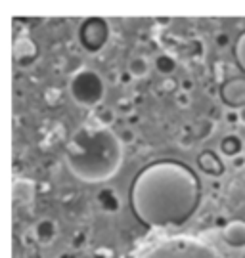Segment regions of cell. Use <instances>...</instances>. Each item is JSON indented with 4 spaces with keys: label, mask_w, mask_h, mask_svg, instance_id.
Wrapping results in <instances>:
<instances>
[{
    "label": "cell",
    "mask_w": 245,
    "mask_h": 258,
    "mask_svg": "<svg viewBox=\"0 0 245 258\" xmlns=\"http://www.w3.org/2000/svg\"><path fill=\"white\" fill-rule=\"evenodd\" d=\"M130 81H132V75L128 73V71L121 73V77H119V83H123V84H128Z\"/></svg>",
    "instance_id": "4316f807"
},
{
    "label": "cell",
    "mask_w": 245,
    "mask_h": 258,
    "mask_svg": "<svg viewBox=\"0 0 245 258\" xmlns=\"http://www.w3.org/2000/svg\"><path fill=\"white\" fill-rule=\"evenodd\" d=\"M82 241H84V235H82V233H75V237H73V245H75V247H79Z\"/></svg>",
    "instance_id": "83f0119b"
},
{
    "label": "cell",
    "mask_w": 245,
    "mask_h": 258,
    "mask_svg": "<svg viewBox=\"0 0 245 258\" xmlns=\"http://www.w3.org/2000/svg\"><path fill=\"white\" fill-rule=\"evenodd\" d=\"M234 57H236L237 67L245 73V31L236 38V44H234Z\"/></svg>",
    "instance_id": "e0dca14e"
},
{
    "label": "cell",
    "mask_w": 245,
    "mask_h": 258,
    "mask_svg": "<svg viewBox=\"0 0 245 258\" xmlns=\"http://www.w3.org/2000/svg\"><path fill=\"white\" fill-rule=\"evenodd\" d=\"M123 146L111 128L81 126L65 148V165L86 184L108 182L123 165Z\"/></svg>",
    "instance_id": "7a4b0ae2"
},
{
    "label": "cell",
    "mask_w": 245,
    "mask_h": 258,
    "mask_svg": "<svg viewBox=\"0 0 245 258\" xmlns=\"http://www.w3.org/2000/svg\"><path fill=\"white\" fill-rule=\"evenodd\" d=\"M191 88H193V81H191V79H184V81H180V90H182V92L190 94Z\"/></svg>",
    "instance_id": "484cf974"
},
{
    "label": "cell",
    "mask_w": 245,
    "mask_h": 258,
    "mask_svg": "<svg viewBox=\"0 0 245 258\" xmlns=\"http://www.w3.org/2000/svg\"><path fill=\"white\" fill-rule=\"evenodd\" d=\"M220 237L230 249H245V220H228L224 228H220Z\"/></svg>",
    "instance_id": "ba28073f"
},
{
    "label": "cell",
    "mask_w": 245,
    "mask_h": 258,
    "mask_svg": "<svg viewBox=\"0 0 245 258\" xmlns=\"http://www.w3.org/2000/svg\"><path fill=\"white\" fill-rule=\"evenodd\" d=\"M230 163H232V166H234L236 170H243L245 168V155L234 157V159H230Z\"/></svg>",
    "instance_id": "d4e9b609"
},
{
    "label": "cell",
    "mask_w": 245,
    "mask_h": 258,
    "mask_svg": "<svg viewBox=\"0 0 245 258\" xmlns=\"http://www.w3.org/2000/svg\"><path fill=\"white\" fill-rule=\"evenodd\" d=\"M218 151H220V155L228 157V159L243 155V142H241V138L236 136V134H228V136H224V138L220 140Z\"/></svg>",
    "instance_id": "4fadbf2b"
},
{
    "label": "cell",
    "mask_w": 245,
    "mask_h": 258,
    "mask_svg": "<svg viewBox=\"0 0 245 258\" xmlns=\"http://www.w3.org/2000/svg\"><path fill=\"white\" fill-rule=\"evenodd\" d=\"M69 96L77 105L96 109L106 98V83L98 71L81 67L69 79Z\"/></svg>",
    "instance_id": "3957f363"
},
{
    "label": "cell",
    "mask_w": 245,
    "mask_h": 258,
    "mask_svg": "<svg viewBox=\"0 0 245 258\" xmlns=\"http://www.w3.org/2000/svg\"><path fill=\"white\" fill-rule=\"evenodd\" d=\"M215 44H217L218 48H222V50L228 48L230 46V35H228V33H217V35H215Z\"/></svg>",
    "instance_id": "7402d4cb"
},
{
    "label": "cell",
    "mask_w": 245,
    "mask_h": 258,
    "mask_svg": "<svg viewBox=\"0 0 245 258\" xmlns=\"http://www.w3.org/2000/svg\"><path fill=\"white\" fill-rule=\"evenodd\" d=\"M96 205L108 214H115L121 211V199L115 194V189H111V187H104L96 194Z\"/></svg>",
    "instance_id": "7c38bea8"
},
{
    "label": "cell",
    "mask_w": 245,
    "mask_h": 258,
    "mask_svg": "<svg viewBox=\"0 0 245 258\" xmlns=\"http://www.w3.org/2000/svg\"><path fill=\"white\" fill-rule=\"evenodd\" d=\"M237 113H239V124H243L245 126V107L237 109Z\"/></svg>",
    "instance_id": "f1b7e54d"
},
{
    "label": "cell",
    "mask_w": 245,
    "mask_h": 258,
    "mask_svg": "<svg viewBox=\"0 0 245 258\" xmlns=\"http://www.w3.org/2000/svg\"><path fill=\"white\" fill-rule=\"evenodd\" d=\"M79 40L82 48L90 54L100 52L109 40V25L102 18H88L84 19L79 27Z\"/></svg>",
    "instance_id": "5b68a950"
},
{
    "label": "cell",
    "mask_w": 245,
    "mask_h": 258,
    "mask_svg": "<svg viewBox=\"0 0 245 258\" xmlns=\"http://www.w3.org/2000/svg\"><path fill=\"white\" fill-rule=\"evenodd\" d=\"M127 71L132 75V79H144L150 73V61L144 55H134V57L128 59Z\"/></svg>",
    "instance_id": "9a60e30c"
},
{
    "label": "cell",
    "mask_w": 245,
    "mask_h": 258,
    "mask_svg": "<svg viewBox=\"0 0 245 258\" xmlns=\"http://www.w3.org/2000/svg\"><path fill=\"white\" fill-rule=\"evenodd\" d=\"M12 197H14V203L25 207L33 201L35 197V184L31 180H25V178H19L14 182V191H12Z\"/></svg>",
    "instance_id": "8fae6325"
},
{
    "label": "cell",
    "mask_w": 245,
    "mask_h": 258,
    "mask_svg": "<svg viewBox=\"0 0 245 258\" xmlns=\"http://www.w3.org/2000/svg\"><path fill=\"white\" fill-rule=\"evenodd\" d=\"M198 168L205 176H209V178H220V176L224 174L222 159L215 151H211V149H203L198 155Z\"/></svg>",
    "instance_id": "9c48e42d"
},
{
    "label": "cell",
    "mask_w": 245,
    "mask_h": 258,
    "mask_svg": "<svg viewBox=\"0 0 245 258\" xmlns=\"http://www.w3.org/2000/svg\"><path fill=\"white\" fill-rule=\"evenodd\" d=\"M178 88H180V83L174 81L173 77H167V79H163V81L159 83V90L163 94H174V96H176V94L180 92Z\"/></svg>",
    "instance_id": "ac0fdd59"
},
{
    "label": "cell",
    "mask_w": 245,
    "mask_h": 258,
    "mask_svg": "<svg viewBox=\"0 0 245 258\" xmlns=\"http://www.w3.org/2000/svg\"><path fill=\"white\" fill-rule=\"evenodd\" d=\"M142 258H218L209 247L191 239H174L157 245Z\"/></svg>",
    "instance_id": "277c9868"
},
{
    "label": "cell",
    "mask_w": 245,
    "mask_h": 258,
    "mask_svg": "<svg viewBox=\"0 0 245 258\" xmlns=\"http://www.w3.org/2000/svg\"><path fill=\"white\" fill-rule=\"evenodd\" d=\"M174 102H176L178 107H184V109H186V107H190L191 105V98H190V94L188 92H182L180 90V92L174 96Z\"/></svg>",
    "instance_id": "d6986e66"
},
{
    "label": "cell",
    "mask_w": 245,
    "mask_h": 258,
    "mask_svg": "<svg viewBox=\"0 0 245 258\" xmlns=\"http://www.w3.org/2000/svg\"><path fill=\"white\" fill-rule=\"evenodd\" d=\"M154 67L157 73L163 75L165 79H167V77H171V75L176 71V59H174L171 54L161 52V54H157L154 57Z\"/></svg>",
    "instance_id": "5bb4252c"
},
{
    "label": "cell",
    "mask_w": 245,
    "mask_h": 258,
    "mask_svg": "<svg viewBox=\"0 0 245 258\" xmlns=\"http://www.w3.org/2000/svg\"><path fill=\"white\" fill-rule=\"evenodd\" d=\"M33 237L42 247L52 245L56 237H58V224H56V220H52V218H40L33 226Z\"/></svg>",
    "instance_id": "30bf717a"
},
{
    "label": "cell",
    "mask_w": 245,
    "mask_h": 258,
    "mask_svg": "<svg viewBox=\"0 0 245 258\" xmlns=\"http://www.w3.org/2000/svg\"><path fill=\"white\" fill-rule=\"evenodd\" d=\"M201 182L188 165L155 161L144 166L130 185V207L148 228H178L201 205Z\"/></svg>",
    "instance_id": "6da1fadb"
},
{
    "label": "cell",
    "mask_w": 245,
    "mask_h": 258,
    "mask_svg": "<svg viewBox=\"0 0 245 258\" xmlns=\"http://www.w3.org/2000/svg\"><path fill=\"white\" fill-rule=\"evenodd\" d=\"M38 57V46L31 37H19L14 40V63L29 67Z\"/></svg>",
    "instance_id": "52a82bcc"
},
{
    "label": "cell",
    "mask_w": 245,
    "mask_h": 258,
    "mask_svg": "<svg viewBox=\"0 0 245 258\" xmlns=\"http://www.w3.org/2000/svg\"><path fill=\"white\" fill-rule=\"evenodd\" d=\"M224 120H226L228 124H239V113H237V109L224 111Z\"/></svg>",
    "instance_id": "cb8c5ba5"
},
{
    "label": "cell",
    "mask_w": 245,
    "mask_h": 258,
    "mask_svg": "<svg viewBox=\"0 0 245 258\" xmlns=\"http://www.w3.org/2000/svg\"><path fill=\"white\" fill-rule=\"evenodd\" d=\"M117 120V111L113 107H100L96 111V122L98 126H104V128H111Z\"/></svg>",
    "instance_id": "2e32d148"
},
{
    "label": "cell",
    "mask_w": 245,
    "mask_h": 258,
    "mask_svg": "<svg viewBox=\"0 0 245 258\" xmlns=\"http://www.w3.org/2000/svg\"><path fill=\"white\" fill-rule=\"evenodd\" d=\"M119 138L123 144H134L136 142V132L132 128H123V132L119 134Z\"/></svg>",
    "instance_id": "44dd1931"
},
{
    "label": "cell",
    "mask_w": 245,
    "mask_h": 258,
    "mask_svg": "<svg viewBox=\"0 0 245 258\" xmlns=\"http://www.w3.org/2000/svg\"><path fill=\"white\" fill-rule=\"evenodd\" d=\"M220 102L228 109H241L245 107V77H230L218 88Z\"/></svg>",
    "instance_id": "8992f818"
},
{
    "label": "cell",
    "mask_w": 245,
    "mask_h": 258,
    "mask_svg": "<svg viewBox=\"0 0 245 258\" xmlns=\"http://www.w3.org/2000/svg\"><path fill=\"white\" fill-rule=\"evenodd\" d=\"M60 258H77V254H75L73 250H67V252H64V254H62Z\"/></svg>",
    "instance_id": "f546056e"
},
{
    "label": "cell",
    "mask_w": 245,
    "mask_h": 258,
    "mask_svg": "<svg viewBox=\"0 0 245 258\" xmlns=\"http://www.w3.org/2000/svg\"><path fill=\"white\" fill-rule=\"evenodd\" d=\"M132 109H134V105H132V102H128L127 98L119 100L117 105H115V111H117V113H125V115L132 113Z\"/></svg>",
    "instance_id": "ffe728a7"
},
{
    "label": "cell",
    "mask_w": 245,
    "mask_h": 258,
    "mask_svg": "<svg viewBox=\"0 0 245 258\" xmlns=\"http://www.w3.org/2000/svg\"><path fill=\"white\" fill-rule=\"evenodd\" d=\"M220 117L224 119V109H222L220 105H213V107L209 109V115H207V119L213 120V122H217Z\"/></svg>",
    "instance_id": "603a6c76"
}]
</instances>
